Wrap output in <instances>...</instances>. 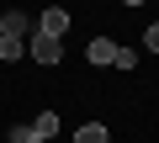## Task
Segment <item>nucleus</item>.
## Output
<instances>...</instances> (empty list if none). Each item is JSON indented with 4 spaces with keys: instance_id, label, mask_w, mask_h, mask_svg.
Returning <instances> with one entry per match:
<instances>
[{
    "instance_id": "obj_1",
    "label": "nucleus",
    "mask_w": 159,
    "mask_h": 143,
    "mask_svg": "<svg viewBox=\"0 0 159 143\" xmlns=\"http://www.w3.org/2000/svg\"><path fill=\"white\" fill-rule=\"evenodd\" d=\"M27 53H32L37 64H58V58H64V42H58V37H43V32L32 27V37H27Z\"/></svg>"
},
{
    "instance_id": "obj_2",
    "label": "nucleus",
    "mask_w": 159,
    "mask_h": 143,
    "mask_svg": "<svg viewBox=\"0 0 159 143\" xmlns=\"http://www.w3.org/2000/svg\"><path fill=\"white\" fill-rule=\"evenodd\" d=\"M37 32H43V37H64V32H69V11H64V6H48L43 21H37Z\"/></svg>"
},
{
    "instance_id": "obj_3",
    "label": "nucleus",
    "mask_w": 159,
    "mask_h": 143,
    "mask_svg": "<svg viewBox=\"0 0 159 143\" xmlns=\"http://www.w3.org/2000/svg\"><path fill=\"white\" fill-rule=\"evenodd\" d=\"M85 58H90V64H96V69H106V64H111V58H117V42H111V37H96V42H90V48H85Z\"/></svg>"
},
{
    "instance_id": "obj_4",
    "label": "nucleus",
    "mask_w": 159,
    "mask_h": 143,
    "mask_svg": "<svg viewBox=\"0 0 159 143\" xmlns=\"http://www.w3.org/2000/svg\"><path fill=\"white\" fill-rule=\"evenodd\" d=\"M0 32H6V37H27V32H32V21H27L21 11H6V16H0Z\"/></svg>"
},
{
    "instance_id": "obj_5",
    "label": "nucleus",
    "mask_w": 159,
    "mask_h": 143,
    "mask_svg": "<svg viewBox=\"0 0 159 143\" xmlns=\"http://www.w3.org/2000/svg\"><path fill=\"white\" fill-rule=\"evenodd\" d=\"M74 143H106V127L101 122H85V127L74 132Z\"/></svg>"
},
{
    "instance_id": "obj_6",
    "label": "nucleus",
    "mask_w": 159,
    "mask_h": 143,
    "mask_svg": "<svg viewBox=\"0 0 159 143\" xmlns=\"http://www.w3.org/2000/svg\"><path fill=\"white\" fill-rule=\"evenodd\" d=\"M111 69H122V74H133V69H138V53H133V48H117V58H111Z\"/></svg>"
},
{
    "instance_id": "obj_7",
    "label": "nucleus",
    "mask_w": 159,
    "mask_h": 143,
    "mask_svg": "<svg viewBox=\"0 0 159 143\" xmlns=\"http://www.w3.org/2000/svg\"><path fill=\"white\" fill-rule=\"evenodd\" d=\"M32 127H37V138H53V132H58V117H53V111H43Z\"/></svg>"
},
{
    "instance_id": "obj_8",
    "label": "nucleus",
    "mask_w": 159,
    "mask_h": 143,
    "mask_svg": "<svg viewBox=\"0 0 159 143\" xmlns=\"http://www.w3.org/2000/svg\"><path fill=\"white\" fill-rule=\"evenodd\" d=\"M11 143H43V138H37V127L27 122V127H11Z\"/></svg>"
},
{
    "instance_id": "obj_9",
    "label": "nucleus",
    "mask_w": 159,
    "mask_h": 143,
    "mask_svg": "<svg viewBox=\"0 0 159 143\" xmlns=\"http://www.w3.org/2000/svg\"><path fill=\"white\" fill-rule=\"evenodd\" d=\"M143 42H148V48H154V53H159V21H154V27H148V32H143Z\"/></svg>"
},
{
    "instance_id": "obj_10",
    "label": "nucleus",
    "mask_w": 159,
    "mask_h": 143,
    "mask_svg": "<svg viewBox=\"0 0 159 143\" xmlns=\"http://www.w3.org/2000/svg\"><path fill=\"white\" fill-rule=\"evenodd\" d=\"M127 6H143V0H127Z\"/></svg>"
}]
</instances>
